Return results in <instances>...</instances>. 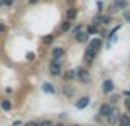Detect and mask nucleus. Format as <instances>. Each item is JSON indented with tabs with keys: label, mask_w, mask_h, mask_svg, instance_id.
<instances>
[{
	"label": "nucleus",
	"mask_w": 130,
	"mask_h": 126,
	"mask_svg": "<svg viewBox=\"0 0 130 126\" xmlns=\"http://www.w3.org/2000/svg\"><path fill=\"white\" fill-rule=\"evenodd\" d=\"M13 3H15V0H5V5L3 7H8L10 8V7H13Z\"/></svg>",
	"instance_id": "26"
},
{
	"label": "nucleus",
	"mask_w": 130,
	"mask_h": 126,
	"mask_svg": "<svg viewBox=\"0 0 130 126\" xmlns=\"http://www.w3.org/2000/svg\"><path fill=\"white\" fill-rule=\"evenodd\" d=\"M71 31H73V35H76V33H79V31H83V25H77V26H74L73 30H71Z\"/></svg>",
	"instance_id": "25"
},
{
	"label": "nucleus",
	"mask_w": 130,
	"mask_h": 126,
	"mask_svg": "<svg viewBox=\"0 0 130 126\" xmlns=\"http://www.w3.org/2000/svg\"><path fill=\"white\" fill-rule=\"evenodd\" d=\"M63 93L66 95L68 98H73V95H74V88L71 87L69 84H64V85H63Z\"/></svg>",
	"instance_id": "17"
},
{
	"label": "nucleus",
	"mask_w": 130,
	"mask_h": 126,
	"mask_svg": "<svg viewBox=\"0 0 130 126\" xmlns=\"http://www.w3.org/2000/svg\"><path fill=\"white\" fill-rule=\"evenodd\" d=\"M119 98H120V97H119V93L117 95H110V98H109V103H110V105H114V103H117V102H119Z\"/></svg>",
	"instance_id": "22"
},
{
	"label": "nucleus",
	"mask_w": 130,
	"mask_h": 126,
	"mask_svg": "<svg viewBox=\"0 0 130 126\" xmlns=\"http://www.w3.org/2000/svg\"><path fill=\"white\" fill-rule=\"evenodd\" d=\"M71 23H73V21H68V20L61 23V26H59L61 33H68V31H71V28H73V26H71Z\"/></svg>",
	"instance_id": "19"
},
{
	"label": "nucleus",
	"mask_w": 130,
	"mask_h": 126,
	"mask_svg": "<svg viewBox=\"0 0 130 126\" xmlns=\"http://www.w3.org/2000/svg\"><path fill=\"white\" fill-rule=\"evenodd\" d=\"M71 126H81V124H71Z\"/></svg>",
	"instance_id": "39"
},
{
	"label": "nucleus",
	"mask_w": 130,
	"mask_h": 126,
	"mask_svg": "<svg viewBox=\"0 0 130 126\" xmlns=\"http://www.w3.org/2000/svg\"><path fill=\"white\" fill-rule=\"evenodd\" d=\"M74 39H76L77 43H87L89 41V35L86 31H79V33L74 35Z\"/></svg>",
	"instance_id": "13"
},
{
	"label": "nucleus",
	"mask_w": 130,
	"mask_h": 126,
	"mask_svg": "<svg viewBox=\"0 0 130 126\" xmlns=\"http://www.w3.org/2000/svg\"><path fill=\"white\" fill-rule=\"evenodd\" d=\"M102 7H104V3H102V0H99V2H97V10H99V12H102V10H104Z\"/></svg>",
	"instance_id": "31"
},
{
	"label": "nucleus",
	"mask_w": 130,
	"mask_h": 126,
	"mask_svg": "<svg viewBox=\"0 0 130 126\" xmlns=\"http://www.w3.org/2000/svg\"><path fill=\"white\" fill-rule=\"evenodd\" d=\"M124 21H127V23H130V8H127V10H124Z\"/></svg>",
	"instance_id": "24"
},
{
	"label": "nucleus",
	"mask_w": 130,
	"mask_h": 126,
	"mask_svg": "<svg viewBox=\"0 0 130 126\" xmlns=\"http://www.w3.org/2000/svg\"><path fill=\"white\" fill-rule=\"evenodd\" d=\"M5 5V0H0V7H3Z\"/></svg>",
	"instance_id": "37"
},
{
	"label": "nucleus",
	"mask_w": 130,
	"mask_h": 126,
	"mask_svg": "<svg viewBox=\"0 0 130 126\" xmlns=\"http://www.w3.org/2000/svg\"><path fill=\"white\" fill-rule=\"evenodd\" d=\"M23 126H38V121H26Z\"/></svg>",
	"instance_id": "27"
},
{
	"label": "nucleus",
	"mask_w": 130,
	"mask_h": 126,
	"mask_svg": "<svg viewBox=\"0 0 130 126\" xmlns=\"http://www.w3.org/2000/svg\"><path fill=\"white\" fill-rule=\"evenodd\" d=\"M0 108H2L3 111H12V100H10V98L0 100Z\"/></svg>",
	"instance_id": "14"
},
{
	"label": "nucleus",
	"mask_w": 130,
	"mask_h": 126,
	"mask_svg": "<svg viewBox=\"0 0 130 126\" xmlns=\"http://www.w3.org/2000/svg\"><path fill=\"white\" fill-rule=\"evenodd\" d=\"M26 59H28V61H33V59H35V53H28V54H26Z\"/></svg>",
	"instance_id": "30"
},
{
	"label": "nucleus",
	"mask_w": 130,
	"mask_h": 126,
	"mask_svg": "<svg viewBox=\"0 0 130 126\" xmlns=\"http://www.w3.org/2000/svg\"><path fill=\"white\" fill-rule=\"evenodd\" d=\"M124 95H125L127 98H130V90H124Z\"/></svg>",
	"instance_id": "34"
},
{
	"label": "nucleus",
	"mask_w": 130,
	"mask_h": 126,
	"mask_svg": "<svg viewBox=\"0 0 130 126\" xmlns=\"http://www.w3.org/2000/svg\"><path fill=\"white\" fill-rule=\"evenodd\" d=\"M119 116H120V113H119V110H117V108H114V110H112V113L109 115V116L105 118V120H107V121H109L110 124H117V121H119Z\"/></svg>",
	"instance_id": "11"
},
{
	"label": "nucleus",
	"mask_w": 130,
	"mask_h": 126,
	"mask_svg": "<svg viewBox=\"0 0 130 126\" xmlns=\"http://www.w3.org/2000/svg\"><path fill=\"white\" fill-rule=\"evenodd\" d=\"M77 13H79V10L76 8V7H69L66 12V20L68 21H74V20L77 18Z\"/></svg>",
	"instance_id": "10"
},
{
	"label": "nucleus",
	"mask_w": 130,
	"mask_h": 126,
	"mask_svg": "<svg viewBox=\"0 0 130 126\" xmlns=\"http://www.w3.org/2000/svg\"><path fill=\"white\" fill-rule=\"evenodd\" d=\"M41 41H43V44H46V46H48V44H51V43L54 41V35H46V36H43Z\"/></svg>",
	"instance_id": "21"
},
{
	"label": "nucleus",
	"mask_w": 130,
	"mask_h": 126,
	"mask_svg": "<svg viewBox=\"0 0 130 126\" xmlns=\"http://www.w3.org/2000/svg\"><path fill=\"white\" fill-rule=\"evenodd\" d=\"M101 90H102V93H112V92L115 90V84H114V80L112 79H105V80H102V85H101Z\"/></svg>",
	"instance_id": "5"
},
{
	"label": "nucleus",
	"mask_w": 130,
	"mask_h": 126,
	"mask_svg": "<svg viewBox=\"0 0 130 126\" xmlns=\"http://www.w3.org/2000/svg\"><path fill=\"white\" fill-rule=\"evenodd\" d=\"M117 123H119V126H130V115H127V113L120 115Z\"/></svg>",
	"instance_id": "16"
},
{
	"label": "nucleus",
	"mask_w": 130,
	"mask_h": 126,
	"mask_svg": "<svg viewBox=\"0 0 130 126\" xmlns=\"http://www.w3.org/2000/svg\"><path fill=\"white\" fill-rule=\"evenodd\" d=\"M63 75V80H66V82H71V80L76 79V70L71 69V70H66L64 74H61Z\"/></svg>",
	"instance_id": "15"
},
{
	"label": "nucleus",
	"mask_w": 130,
	"mask_h": 126,
	"mask_svg": "<svg viewBox=\"0 0 130 126\" xmlns=\"http://www.w3.org/2000/svg\"><path fill=\"white\" fill-rule=\"evenodd\" d=\"M89 103H91V97H89V95H84V97H81V98L76 100L74 107H76L77 110H84V108L89 107Z\"/></svg>",
	"instance_id": "7"
},
{
	"label": "nucleus",
	"mask_w": 130,
	"mask_h": 126,
	"mask_svg": "<svg viewBox=\"0 0 130 126\" xmlns=\"http://www.w3.org/2000/svg\"><path fill=\"white\" fill-rule=\"evenodd\" d=\"M28 2H30V3H31V5H33V3H38L40 0H28Z\"/></svg>",
	"instance_id": "36"
},
{
	"label": "nucleus",
	"mask_w": 130,
	"mask_h": 126,
	"mask_svg": "<svg viewBox=\"0 0 130 126\" xmlns=\"http://www.w3.org/2000/svg\"><path fill=\"white\" fill-rule=\"evenodd\" d=\"M43 92L44 93H56V88H54V85L53 84H50V82H44L43 84Z\"/></svg>",
	"instance_id": "18"
},
{
	"label": "nucleus",
	"mask_w": 130,
	"mask_h": 126,
	"mask_svg": "<svg viewBox=\"0 0 130 126\" xmlns=\"http://www.w3.org/2000/svg\"><path fill=\"white\" fill-rule=\"evenodd\" d=\"M64 54H66V49L63 46H54L51 49V59H63Z\"/></svg>",
	"instance_id": "8"
},
{
	"label": "nucleus",
	"mask_w": 130,
	"mask_h": 126,
	"mask_svg": "<svg viewBox=\"0 0 130 126\" xmlns=\"http://www.w3.org/2000/svg\"><path fill=\"white\" fill-rule=\"evenodd\" d=\"M128 8V0H112L110 12H124Z\"/></svg>",
	"instance_id": "3"
},
{
	"label": "nucleus",
	"mask_w": 130,
	"mask_h": 126,
	"mask_svg": "<svg viewBox=\"0 0 130 126\" xmlns=\"http://www.w3.org/2000/svg\"><path fill=\"white\" fill-rule=\"evenodd\" d=\"M54 126H66V124H64L63 121H59V123H54Z\"/></svg>",
	"instance_id": "35"
},
{
	"label": "nucleus",
	"mask_w": 130,
	"mask_h": 126,
	"mask_svg": "<svg viewBox=\"0 0 130 126\" xmlns=\"http://www.w3.org/2000/svg\"><path fill=\"white\" fill-rule=\"evenodd\" d=\"M87 47H91V49H94V51L99 53V49L102 47V39L101 38H91L87 41Z\"/></svg>",
	"instance_id": "9"
},
{
	"label": "nucleus",
	"mask_w": 130,
	"mask_h": 126,
	"mask_svg": "<svg viewBox=\"0 0 130 126\" xmlns=\"http://www.w3.org/2000/svg\"><path fill=\"white\" fill-rule=\"evenodd\" d=\"M125 108H127V115H130V98L125 100Z\"/></svg>",
	"instance_id": "29"
},
{
	"label": "nucleus",
	"mask_w": 130,
	"mask_h": 126,
	"mask_svg": "<svg viewBox=\"0 0 130 126\" xmlns=\"http://www.w3.org/2000/svg\"><path fill=\"white\" fill-rule=\"evenodd\" d=\"M12 126H22V121L20 120H17V121H13V124Z\"/></svg>",
	"instance_id": "33"
},
{
	"label": "nucleus",
	"mask_w": 130,
	"mask_h": 126,
	"mask_svg": "<svg viewBox=\"0 0 130 126\" xmlns=\"http://www.w3.org/2000/svg\"><path fill=\"white\" fill-rule=\"evenodd\" d=\"M5 93H7V95H10V93H13V90H12L10 87H7V88H5Z\"/></svg>",
	"instance_id": "32"
},
{
	"label": "nucleus",
	"mask_w": 130,
	"mask_h": 126,
	"mask_svg": "<svg viewBox=\"0 0 130 126\" xmlns=\"http://www.w3.org/2000/svg\"><path fill=\"white\" fill-rule=\"evenodd\" d=\"M86 33H87L89 36H91V35H97V33H99V26H95V25H92V23H91V25L86 28Z\"/></svg>",
	"instance_id": "20"
},
{
	"label": "nucleus",
	"mask_w": 130,
	"mask_h": 126,
	"mask_svg": "<svg viewBox=\"0 0 130 126\" xmlns=\"http://www.w3.org/2000/svg\"><path fill=\"white\" fill-rule=\"evenodd\" d=\"M97 21H99V25L109 26L112 23V16L110 15H97Z\"/></svg>",
	"instance_id": "12"
},
{
	"label": "nucleus",
	"mask_w": 130,
	"mask_h": 126,
	"mask_svg": "<svg viewBox=\"0 0 130 126\" xmlns=\"http://www.w3.org/2000/svg\"><path fill=\"white\" fill-rule=\"evenodd\" d=\"M76 70V79L81 80L83 84H89L91 82V74H89V70L86 69V67H77Z\"/></svg>",
	"instance_id": "2"
},
{
	"label": "nucleus",
	"mask_w": 130,
	"mask_h": 126,
	"mask_svg": "<svg viewBox=\"0 0 130 126\" xmlns=\"http://www.w3.org/2000/svg\"><path fill=\"white\" fill-rule=\"evenodd\" d=\"M61 62H63L61 59H51L50 61V74L53 77H59L61 74H63V70H61Z\"/></svg>",
	"instance_id": "1"
},
{
	"label": "nucleus",
	"mask_w": 130,
	"mask_h": 126,
	"mask_svg": "<svg viewBox=\"0 0 130 126\" xmlns=\"http://www.w3.org/2000/svg\"><path fill=\"white\" fill-rule=\"evenodd\" d=\"M112 110H114V107H112V105L107 102V103H102L101 107H99V111H97V113H99V116H101V118H107L109 115L112 113Z\"/></svg>",
	"instance_id": "6"
},
{
	"label": "nucleus",
	"mask_w": 130,
	"mask_h": 126,
	"mask_svg": "<svg viewBox=\"0 0 130 126\" xmlns=\"http://www.w3.org/2000/svg\"><path fill=\"white\" fill-rule=\"evenodd\" d=\"M38 126H54V123L51 120H43V121H40Z\"/></svg>",
	"instance_id": "23"
},
{
	"label": "nucleus",
	"mask_w": 130,
	"mask_h": 126,
	"mask_svg": "<svg viewBox=\"0 0 130 126\" xmlns=\"http://www.w3.org/2000/svg\"><path fill=\"white\" fill-rule=\"evenodd\" d=\"M95 57H97V51L91 49V47H86V51H84V62H86V66H92Z\"/></svg>",
	"instance_id": "4"
},
{
	"label": "nucleus",
	"mask_w": 130,
	"mask_h": 126,
	"mask_svg": "<svg viewBox=\"0 0 130 126\" xmlns=\"http://www.w3.org/2000/svg\"><path fill=\"white\" fill-rule=\"evenodd\" d=\"M66 2H68V3H74V0H66Z\"/></svg>",
	"instance_id": "38"
},
{
	"label": "nucleus",
	"mask_w": 130,
	"mask_h": 126,
	"mask_svg": "<svg viewBox=\"0 0 130 126\" xmlns=\"http://www.w3.org/2000/svg\"><path fill=\"white\" fill-rule=\"evenodd\" d=\"M0 33H2V35H5V33H7V26L3 25V23H0Z\"/></svg>",
	"instance_id": "28"
}]
</instances>
